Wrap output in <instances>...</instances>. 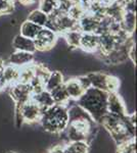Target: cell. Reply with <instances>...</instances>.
Listing matches in <instances>:
<instances>
[{"mask_svg":"<svg viewBox=\"0 0 137 153\" xmlns=\"http://www.w3.org/2000/svg\"><path fill=\"white\" fill-rule=\"evenodd\" d=\"M100 125L109 133L111 139L117 146L127 141L135 139L136 113H127L124 117H117L106 114Z\"/></svg>","mask_w":137,"mask_h":153,"instance_id":"1","label":"cell"},{"mask_svg":"<svg viewBox=\"0 0 137 153\" xmlns=\"http://www.w3.org/2000/svg\"><path fill=\"white\" fill-rule=\"evenodd\" d=\"M108 92L90 87L76 101L90 115L95 124H100L108 114Z\"/></svg>","mask_w":137,"mask_h":153,"instance_id":"2","label":"cell"},{"mask_svg":"<svg viewBox=\"0 0 137 153\" xmlns=\"http://www.w3.org/2000/svg\"><path fill=\"white\" fill-rule=\"evenodd\" d=\"M39 125L47 134L59 136L69 125L68 106L53 104L42 112Z\"/></svg>","mask_w":137,"mask_h":153,"instance_id":"3","label":"cell"},{"mask_svg":"<svg viewBox=\"0 0 137 153\" xmlns=\"http://www.w3.org/2000/svg\"><path fill=\"white\" fill-rule=\"evenodd\" d=\"M95 123L92 120H70L66 131L61 135L64 136L67 142L86 141L89 143V139L93 134Z\"/></svg>","mask_w":137,"mask_h":153,"instance_id":"4","label":"cell"},{"mask_svg":"<svg viewBox=\"0 0 137 153\" xmlns=\"http://www.w3.org/2000/svg\"><path fill=\"white\" fill-rule=\"evenodd\" d=\"M92 88L98 89L108 93H117L120 88V80L117 76L104 71H94L86 74Z\"/></svg>","mask_w":137,"mask_h":153,"instance_id":"5","label":"cell"},{"mask_svg":"<svg viewBox=\"0 0 137 153\" xmlns=\"http://www.w3.org/2000/svg\"><path fill=\"white\" fill-rule=\"evenodd\" d=\"M16 112L19 113L24 124L34 125L39 124L43 109L34 100L30 99L22 105H16Z\"/></svg>","mask_w":137,"mask_h":153,"instance_id":"6","label":"cell"},{"mask_svg":"<svg viewBox=\"0 0 137 153\" xmlns=\"http://www.w3.org/2000/svg\"><path fill=\"white\" fill-rule=\"evenodd\" d=\"M58 35L47 28H41L34 39V44L38 52H48L56 46Z\"/></svg>","mask_w":137,"mask_h":153,"instance_id":"7","label":"cell"},{"mask_svg":"<svg viewBox=\"0 0 137 153\" xmlns=\"http://www.w3.org/2000/svg\"><path fill=\"white\" fill-rule=\"evenodd\" d=\"M8 93L16 105H22L32 98V90L29 84L14 83L8 86Z\"/></svg>","mask_w":137,"mask_h":153,"instance_id":"8","label":"cell"},{"mask_svg":"<svg viewBox=\"0 0 137 153\" xmlns=\"http://www.w3.org/2000/svg\"><path fill=\"white\" fill-rule=\"evenodd\" d=\"M128 112L127 104L119 93H109L108 95V114L117 117H124Z\"/></svg>","mask_w":137,"mask_h":153,"instance_id":"9","label":"cell"},{"mask_svg":"<svg viewBox=\"0 0 137 153\" xmlns=\"http://www.w3.org/2000/svg\"><path fill=\"white\" fill-rule=\"evenodd\" d=\"M10 46L12 50L14 51H22V52H28L32 54H35L37 52L34 40L26 38V37L19 35V34H16V36L12 37Z\"/></svg>","mask_w":137,"mask_h":153,"instance_id":"10","label":"cell"},{"mask_svg":"<svg viewBox=\"0 0 137 153\" xmlns=\"http://www.w3.org/2000/svg\"><path fill=\"white\" fill-rule=\"evenodd\" d=\"M79 49L86 53H96L99 49V37L94 33H82Z\"/></svg>","mask_w":137,"mask_h":153,"instance_id":"11","label":"cell"},{"mask_svg":"<svg viewBox=\"0 0 137 153\" xmlns=\"http://www.w3.org/2000/svg\"><path fill=\"white\" fill-rule=\"evenodd\" d=\"M99 21L100 19L91 14L90 12L86 11L83 16L77 22L78 30L81 33H94L96 34L97 28H98Z\"/></svg>","mask_w":137,"mask_h":153,"instance_id":"12","label":"cell"},{"mask_svg":"<svg viewBox=\"0 0 137 153\" xmlns=\"http://www.w3.org/2000/svg\"><path fill=\"white\" fill-rule=\"evenodd\" d=\"M7 61H8V65L21 68L23 66L35 62V54L12 50V52L8 55V60Z\"/></svg>","mask_w":137,"mask_h":153,"instance_id":"13","label":"cell"},{"mask_svg":"<svg viewBox=\"0 0 137 153\" xmlns=\"http://www.w3.org/2000/svg\"><path fill=\"white\" fill-rule=\"evenodd\" d=\"M19 73V68H16V66L11 65L5 63L1 76H0V85H1V88L3 89L4 87H8V86L12 85V84L17 83Z\"/></svg>","mask_w":137,"mask_h":153,"instance_id":"14","label":"cell"},{"mask_svg":"<svg viewBox=\"0 0 137 153\" xmlns=\"http://www.w3.org/2000/svg\"><path fill=\"white\" fill-rule=\"evenodd\" d=\"M64 86L67 93H68L69 98L73 101H77L85 92V90L81 86V84L79 83V81L77 80L76 76L70 78L67 81H64Z\"/></svg>","mask_w":137,"mask_h":153,"instance_id":"15","label":"cell"},{"mask_svg":"<svg viewBox=\"0 0 137 153\" xmlns=\"http://www.w3.org/2000/svg\"><path fill=\"white\" fill-rule=\"evenodd\" d=\"M120 25L122 31H124L128 35H133L136 29V12L124 10Z\"/></svg>","mask_w":137,"mask_h":153,"instance_id":"16","label":"cell"},{"mask_svg":"<svg viewBox=\"0 0 137 153\" xmlns=\"http://www.w3.org/2000/svg\"><path fill=\"white\" fill-rule=\"evenodd\" d=\"M64 82V76L61 71H58V70L51 71L48 76V78H47L45 81L44 88H45L46 91L51 92L53 89H55V88L63 85Z\"/></svg>","mask_w":137,"mask_h":153,"instance_id":"17","label":"cell"},{"mask_svg":"<svg viewBox=\"0 0 137 153\" xmlns=\"http://www.w3.org/2000/svg\"><path fill=\"white\" fill-rule=\"evenodd\" d=\"M19 35L34 40L35 37L37 36V34H38L39 31L41 30V28L39 26H37V25H35L33 23H31V22L25 19V21L22 22L21 25H19Z\"/></svg>","mask_w":137,"mask_h":153,"instance_id":"18","label":"cell"},{"mask_svg":"<svg viewBox=\"0 0 137 153\" xmlns=\"http://www.w3.org/2000/svg\"><path fill=\"white\" fill-rule=\"evenodd\" d=\"M90 145L86 141L67 142L64 145V153H89Z\"/></svg>","mask_w":137,"mask_h":153,"instance_id":"19","label":"cell"},{"mask_svg":"<svg viewBox=\"0 0 137 153\" xmlns=\"http://www.w3.org/2000/svg\"><path fill=\"white\" fill-rule=\"evenodd\" d=\"M82 33L78 29L70 30V31L64 33L63 38L64 42H66L67 46L72 49H79V45H80V39H81Z\"/></svg>","mask_w":137,"mask_h":153,"instance_id":"20","label":"cell"},{"mask_svg":"<svg viewBox=\"0 0 137 153\" xmlns=\"http://www.w3.org/2000/svg\"><path fill=\"white\" fill-rule=\"evenodd\" d=\"M26 19L39 26L40 28H44L46 26L47 22H48V14L44 13L39 8H35L27 14Z\"/></svg>","mask_w":137,"mask_h":153,"instance_id":"21","label":"cell"},{"mask_svg":"<svg viewBox=\"0 0 137 153\" xmlns=\"http://www.w3.org/2000/svg\"><path fill=\"white\" fill-rule=\"evenodd\" d=\"M31 99L34 100L37 104L40 106L42 109H43V111L46 108L50 107L51 105L54 104L53 100H52V97L50 95V92H48V91H46V90L41 91V92L37 93V94H33Z\"/></svg>","mask_w":137,"mask_h":153,"instance_id":"22","label":"cell"},{"mask_svg":"<svg viewBox=\"0 0 137 153\" xmlns=\"http://www.w3.org/2000/svg\"><path fill=\"white\" fill-rule=\"evenodd\" d=\"M50 95L52 97V100H53L54 104H63V105L68 106L69 102L71 101L66 89H64V84L61 86H59V87L53 89L50 92Z\"/></svg>","mask_w":137,"mask_h":153,"instance_id":"23","label":"cell"},{"mask_svg":"<svg viewBox=\"0 0 137 153\" xmlns=\"http://www.w3.org/2000/svg\"><path fill=\"white\" fill-rule=\"evenodd\" d=\"M34 76H35V70H34V62H33L31 65H28L19 68L17 83L30 84V82L33 80Z\"/></svg>","mask_w":137,"mask_h":153,"instance_id":"24","label":"cell"},{"mask_svg":"<svg viewBox=\"0 0 137 153\" xmlns=\"http://www.w3.org/2000/svg\"><path fill=\"white\" fill-rule=\"evenodd\" d=\"M86 11L87 10L85 9V7L82 5L79 1H77V2H75V3H73V5H72L71 8L69 9V11L67 14H68L71 19H73L74 21L78 22L79 19L83 16V14L85 13Z\"/></svg>","mask_w":137,"mask_h":153,"instance_id":"25","label":"cell"},{"mask_svg":"<svg viewBox=\"0 0 137 153\" xmlns=\"http://www.w3.org/2000/svg\"><path fill=\"white\" fill-rule=\"evenodd\" d=\"M57 4L58 2L56 0H39V7L41 11H43L46 14H51L54 12L57 8Z\"/></svg>","mask_w":137,"mask_h":153,"instance_id":"26","label":"cell"},{"mask_svg":"<svg viewBox=\"0 0 137 153\" xmlns=\"http://www.w3.org/2000/svg\"><path fill=\"white\" fill-rule=\"evenodd\" d=\"M16 9L14 0H0V16L13 13Z\"/></svg>","mask_w":137,"mask_h":153,"instance_id":"27","label":"cell"},{"mask_svg":"<svg viewBox=\"0 0 137 153\" xmlns=\"http://www.w3.org/2000/svg\"><path fill=\"white\" fill-rule=\"evenodd\" d=\"M117 153H136V140L132 139L117 146Z\"/></svg>","mask_w":137,"mask_h":153,"instance_id":"28","label":"cell"},{"mask_svg":"<svg viewBox=\"0 0 137 153\" xmlns=\"http://www.w3.org/2000/svg\"><path fill=\"white\" fill-rule=\"evenodd\" d=\"M77 80L79 81V83L81 84V86L83 87L84 90H87V89H89L91 87L90 86V81H89L88 76H87V75H81V76H76Z\"/></svg>","mask_w":137,"mask_h":153,"instance_id":"29","label":"cell"},{"mask_svg":"<svg viewBox=\"0 0 137 153\" xmlns=\"http://www.w3.org/2000/svg\"><path fill=\"white\" fill-rule=\"evenodd\" d=\"M128 59L131 61L133 65H136V46L135 43L132 45L128 49Z\"/></svg>","mask_w":137,"mask_h":153,"instance_id":"30","label":"cell"},{"mask_svg":"<svg viewBox=\"0 0 137 153\" xmlns=\"http://www.w3.org/2000/svg\"><path fill=\"white\" fill-rule=\"evenodd\" d=\"M47 153H64V145H61V144L53 145V146L47 151Z\"/></svg>","mask_w":137,"mask_h":153,"instance_id":"31","label":"cell"},{"mask_svg":"<svg viewBox=\"0 0 137 153\" xmlns=\"http://www.w3.org/2000/svg\"><path fill=\"white\" fill-rule=\"evenodd\" d=\"M17 2L23 6H30L32 4L36 3L37 0H17Z\"/></svg>","mask_w":137,"mask_h":153,"instance_id":"32","label":"cell"},{"mask_svg":"<svg viewBox=\"0 0 137 153\" xmlns=\"http://www.w3.org/2000/svg\"><path fill=\"white\" fill-rule=\"evenodd\" d=\"M4 65H5V61L0 57V76H1V74H2V71H3V68H4Z\"/></svg>","mask_w":137,"mask_h":153,"instance_id":"33","label":"cell"},{"mask_svg":"<svg viewBox=\"0 0 137 153\" xmlns=\"http://www.w3.org/2000/svg\"><path fill=\"white\" fill-rule=\"evenodd\" d=\"M6 153H17V152H16V151H7Z\"/></svg>","mask_w":137,"mask_h":153,"instance_id":"34","label":"cell"},{"mask_svg":"<svg viewBox=\"0 0 137 153\" xmlns=\"http://www.w3.org/2000/svg\"><path fill=\"white\" fill-rule=\"evenodd\" d=\"M1 89H2V88H1V85H0V90H1Z\"/></svg>","mask_w":137,"mask_h":153,"instance_id":"35","label":"cell"}]
</instances>
